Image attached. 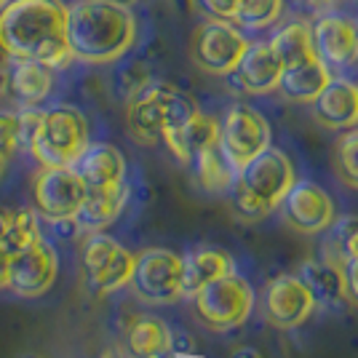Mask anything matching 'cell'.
I'll use <instances>...</instances> for the list:
<instances>
[{
	"label": "cell",
	"instance_id": "1",
	"mask_svg": "<svg viewBox=\"0 0 358 358\" xmlns=\"http://www.w3.org/2000/svg\"><path fill=\"white\" fill-rule=\"evenodd\" d=\"M64 22L62 0H8L0 8V51L8 59H35L48 70H64L75 62Z\"/></svg>",
	"mask_w": 358,
	"mask_h": 358
},
{
	"label": "cell",
	"instance_id": "2",
	"mask_svg": "<svg viewBox=\"0 0 358 358\" xmlns=\"http://www.w3.org/2000/svg\"><path fill=\"white\" fill-rule=\"evenodd\" d=\"M64 38L75 62L113 64L136 43V16L131 6L115 0H73L67 6Z\"/></svg>",
	"mask_w": 358,
	"mask_h": 358
},
{
	"label": "cell",
	"instance_id": "3",
	"mask_svg": "<svg viewBox=\"0 0 358 358\" xmlns=\"http://www.w3.org/2000/svg\"><path fill=\"white\" fill-rule=\"evenodd\" d=\"M198 113L195 102L174 86L150 83L134 99H129V131L139 145H155L164 139L166 131L179 129L187 118Z\"/></svg>",
	"mask_w": 358,
	"mask_h": 358
},
{
	"label": "cell",
	"instance_id": "4",
	"mask_svg": "<svg viewBox=\"0 0 358 358\" xmlns=\"http://www.w3.org/2000/svg\"><path fill=\"white\" fill-rule=\"evenodd\" d=\"M89 148V120L73 105H57L43 113V123L30 152L41 166H73Z\"/></svg>",
	"mask_w": 358,
	"mask_h": 358
},
{
	"label": "cell",
	"instance_id": "5",
	"mask_svg": "<svg viewBox=\"0 0 358 358\" xmlns=\"http://www.w3.org/2000/svg\"><path fill=\"white\" fill-rule=\"evenodd\" d=\"M195 315L211 331L238 329L254 308V292L246 278L227 273L195 289Z\"/></svg>",
	"mask_w": 358,
	"mask_h": 358
},
{
	"label": "cell",
	"instance_id": "6",
	"mask_svg": "<svg viewBox=\"0 0 358 358\" xmlns=\"http://www.w3.org/2000/svg\"><path fill=\"white\" fill-rule=\"evenodd\" d=\"M129 284L150 305H169L185 294V259L169 249H145L134 257Z\"/></svg>",
	"mask_w": 358,
	"mask_h": 358
},
{
	"label": "cell",
	"instance_id": "7",
	"mask_svg": "<svg viewBox=\"0 0 358 358\" xmlns=\"http://www.w3.org/2000/svg\"><path fill=\"white\" fill-rule=\"evenodd\" d=\"M292 185H294V166L286 158V152L275 148H265L262 152H257L249 164L241 166L230 187H236L241 193L252 195L254 201L275 209L284 201V195L289 193Z\"/></svg>",
	"mask_w": 358,
	"mask_h": 358
},
{
	"label": "cell",
	"instance_id": "8",
	"mask_svg": "<svg viewBox=\"0 0 358 358\" xmlns=\"http://www.w3.org/2000/svg\"><path fill=\"white\" fill-rule=\"evenodd\" d=\"M249 38L230 19H206L193 35V62L209 75H227L236 70L243 51L249 48Z\"/></svg>",
	"mask_w": 358,
	"mask_h": 358
},
{
	"label": "cell",
	"instance_id": "9",
	"mask_svg": "<svg viewBox=\"0 0 358 358\" xmlns=\"http://www.w3.org/2000/svg\"><path fill=\"white\" fill-rule=\"evenodd\" d=\"M270 148V123L254 107L233 105L220 126V150L227 164L238 171L257 152Z\"/></svg>",
	"mask_w": 358,
	"mask_h": 358
},
{
	"label": "cell",
	"instance_id": "10",
	"mask_svg": "<svg viewBox=\"0 0 358 358\" xmlns=\"http://www.w3.org/2000/svg\"><path fill=\"white\" fill-rule=\"evenodd\" d=\"M32 198H35V209L48 222L64 220L78 214L86 198V185L73 166H41L32 185Z\"/></svg>",
	"mask_w": 358,
	"mask_h": 358
},
{
	"label": "cell",
	"instance_id": "11",
	"mask_svg": "<svg viewBox=\"0 0 358 358\" xmlns=\"http://www.w3.org/2000/svg\"><path fill=\"white\" fill-rule=\"evenodd\" d=\"M83 265L89 273V284L96 294H110L129 286L134 273V254L123 249L110 236L94 233L83 249Z\"/></svg>",
	"mask_w": 358,
	"mask_h": 358
},
{
	"label": "cell",
	"instance_id": "12",
	"mask_svg": "<svg viewBox=\"0 0 358 358\" xmlns=\"http://www.w3.org/2000/svg\"><path fill=\"white\" fill-rule=\"evenodd\" d=\"M59 273V259L57 252L51 249L48 241H38L27 252L11 257L8 265V289L22 294V297H41L45 294Z\"/></svg>",
	"mask_w": 358,
	"mask_h": 358
},
{
	"label": "cell",
	"instance_id": "13",
	"mask_svg": "<svg viewBox=\"0 0 358 358\" xmlns=\"http://www.w3.org/2000/svg\"><path fill=\"white\" fill-rule=\"evenodd\" d=\"M278 206L284 209L286 222L299 233H321L334 222V203L329 193L308 179H294Z\"/></svg>",
	"mask_w": 358,
	"mask_h": 358
},
{
	"label": "cell",
	"instance_id": "14",
	"mask_svg": "<svg viewBox=\"0 0 358 358\" xmlns=\"http://www.w3.org/2000/svg\"><path fill=\"white\" fill-rule=\"evenodd\" d=\"M318 59L327 67H350L358 62V22L343 14H321L310 24Z\"/></svg>",
	"mask_w": 358,
	"mask_h": 358
},
{
	"label": "cell",
	"instance_id": "15",
	"mask_svg": "<svg viewBox=\"0 0 358 358\" xmlns=\"http://www.w3.org/2000/svg\"><path fill=\"white\" fill-rule=\"evenodd\" d=\"M315 302L299 275L273 278L265 294V315L275 329H294L313 313Z\"/></svg>",
	"mask_w": 358,
	"mask_h": 358
},
{
	"label": "cell",
	"instance_id": "16",
	"mask_svg": "<svg viewBox=\"0 0 358 358\" xmlns=\"http://www.w3.org/2000/svg\"><path fill=\"white\" fill-rule=\"evenodd\" d=\"M281 73H284V64L278 62L268 41H257V43H249V48L243 51V57L236 64V70L227 78H233L236 89L243 94L262 96L270 91H278Z\"/></svg>",
	"mask_w": 358,
	"mask_h": 358
},
{
	"label": "cell",
	"instance_id": "17",
	"mask_svg": "<svg viewBox=\"0 0 358 358\" xmlns=\"http://www.w3.org/2000/svg\"><path fill=\"white\" fill-rule=\"evenodd\" d=\"M78 177L83 179L86 190H99V187H115L126 182V158L115 145L96 142L80 152V158L73 164Z\"/></svg>",
	"mask_w": 358,
	"mask_h": 358
},
{
	"label": "cell",
	"instance_id": "18",
	"mask_svg": "<svg viewBox=\"0 0 358 358\" xmlns=\"http://www.w3.org/2000/svg\"><path fill=\"white\" fill-rule=\"evenodd\" d=\"M313 115L327 129H353L358 123V91L356 83L345 78H331L324 91L315 96Z\"/></svg>",
	"mask_w": 358,
	"mask_h": 358
},
{
	"label": "cell",
	"instance_id": "19",
	"mask_svg": "<svg viewBox=\"0 0 358 358\" xmlns=\"http://www.w3.org/2000/svg\"><path fill=\"white\" fill-rule=\"evenodd\" d=\"M6 78L11 99L22 107H38L54 86V70L35 59H8Z\"/></svg>",
	"mask_w": 358,
	"mask_h": 358
},
{
	"label": "cell",
	"instance_id": "20",
	"mask_svg": "<svg viewBox=\"0 0 358 358\" xmlns=\"http://www.w3.org/2000/svg\"><path fill=\"white\" fill-rule=\"evenodd\" d=\"M164 142L174 152L177 161L190 164L201 150L211 148V145H220V123L211 118V115H203L198 110L193 118H187L179 129L166 131Z\"/></svg>",
	"mask_w": 358,
	"mask_h": 358
},
{
	"label": "cell",
	"instance_id": "21",
	"mask_svg": "<svg viewBox=\"0 0 358 358\" xmlns=\"http://www.w3.org/2000/svg\"><path fill=\"white\" fill-rule=\"evenodd\" d=\"M299 281L310 292L315 305L321 308H334L340 310L345 302L350 299L348 294V278L340 268L329 262H305L299 268Z\"/></svg>",
	"mask_w": 358,
	"mask_h": 358
},
{
	"label": "cell",
	"instance_id": "22",
	"mask_svg": "<svg viewBox=\"0 0 358 358\" xmlns=\"http://www.w3.org/2000/svg\"><path fill=\"white\" fill-rule=\"evenodd\" d=\"M329 80H331L329 67L315 57V59L299 62L294 67H284L281 80H278V91L284 94L289 102L310 105L315 96L324 91Z\"/></svg>",
	"mask_w": 358,
	"mask_h": 358
},
{
	"label": "cell",
	"instance_id": "23",
	"mask_svg": "<svg viewBox=\"0 0 358 358\" xmlns=\"http://www.w3.org/2000/svg\"><path fill=\"white\" fill-rule=\"evenodd\" d=\"M171 331L155 315H136L126 329V350L131 358H164L171 353Z\"/></svg>",
	"mask_w": 358,
	"mask_h": 358
},
{
	"label": "cell",
	"instance_id": "24",
	"mask_svg": "<svg viewBox=\"0 0 358 358\" xmlns=\"http://www.w3.org/2000/svg\"><path fill=\"white\" fill-rule=\"evenodd\" d=\"M129 198L126 182L115 187H99V190H86V198L80 203V209L75 214V222L83 230H99L110 224L120 214L123 203Z\"/></svg>",
	"mask_w": 358,
	"mask_h": 358
},
{
	"label": "cell",
	"instance_id": "25",
	"mask_svg": "<svg viewBox=\"0 0 358 358\" xmlns=\"http://www.w3.org/2000/svg\"><path fill=\"white\" fill-rule=\"evenodd\" d=\"M268 43L284 67H294L299 62L318 57L313 45V30H310L308 22H286L284 27H278L273 32V38Z\"/></svg>",
	"mask_w": 358,
	"mask_h": 358
},
{
	"label": "cell",
	"instance_id": "26",
	"mask_svg": "<svg viewBox=\"0 0 358 358\" xmlns=\"http://www.w3.org/2000/svg\"><path fill=\"white\" fill-rule=\"evenodd\" d=\"M233 273V259L217 249H201L185 259V292L193 294L195 289Z\"/></svg>",
	"mask_w": 358,
	"mask_h": 358
},
{
	"label": "cell",
	"instance_id": "27",
	"mask_svg": "<svg viewBox=\"0 0 358 358\" xmlns=\"http://www.w3.org/2000/svg\"><path fill=\"white\" fill-rule=\"evenodd\" d=\"M190 164L195 166V177L206 193H224V190H230V185L236 179V169L227 164L220 145L201 150Z\"/></svg>",
	"mask_w": 358,
	"mask_h": 358
},
{
	"label": "cell",
	"instance_id": "28",
	"mask_svg": "<svg viewBox=\"0 0 358 358\" xmlns=\"http://www.w3.org/2000/svg\"><path fill=\"white\" fill-rule=\"evenodd\" d=\"M324 254L329 265L348 268L353 259H358V217H343L329 224V238L324 241Z\"/></svg>",
	"mask_w": 358,
	"mask_h": 358
},
{
	"label": "cell",
	"instance_id": "29",
	"mask_svg": "<svg viewBox=\"0 0 358 358\" xmlns=\"http://www.w3.org/2000/svg\"><path fill=\"white\" fill-rule=\"evenodd\" d=\"M41 238H43V233H41V224L35 220V214L22 209L14 211V222L8 227V233L0 238V246L8 257H16V254L27 252L30 246H35Z\"/></svg>",
	"mask_w": 358,
	"mask_h": 358
},
{
	"label": "cell",
	"instance_id": "30",
	"mask_svg": "<svg viewBox=\"0 0 358 358\" xmlns=\"http://www.w3.org/2000/svg\"><path fill=\"white\" fill-rule=\"evenodd\" d=\"M284 16V0H241L236 11V24L246 30L273 27Z\"/></svg>",
	"mask_w": 358,
	"mask_h": 358
},
{
	"label": "cell",
	"instance_id": "31",
	"mask_svg": "<svg viewBox=\"0 0 358 358\" xmlns=\"http://www.w3.org/2000/svg\"><path fill=\"white\" fill-rule=\"evenodd\" d=\"M334 166H337V174H340V179H343L345 185L358 190V129L348 131L337 142Z\"/></svg>",
	"mask_w": 358,
	"mask_h": 358
},
{
	"label": "cell",
	"instance_id": "32",
	"mask_svg": "<svg viewBox=\"0 0 358 358\" xmlns=\"http://www.w3.org/2000/svg\"><path fill=\"white\" fill-rule=\"evenodd\" d=\"M16 118H19V148L30 150L32 139H35L41 123H43V110H38V107H22L16 113Z\"/></svg>",
	"mask_w": 358,
	"mask_h": 358
},
{
	"label": "cell",
	"instance_id": "33",
	"mask_svg": "<svg viewBox=\"0 0 358 358\" xmlns=\"http://www.w3.org/2000/svg\"><path fill=\"white\" fill-rule=\"evenodd\" d=\"M19 150V118L16 113L0 110V155L11 158Z\"/></svg>",
	"mask_w": 358,
	"mask_h": 358
},
{
	"label": "cell",
	"instance_id": "34",
	"mask_svg": "<svg viewBox=\"0 0 358 358\" xmlns=\"http://www.w3.org/2000/svg\"><path fill=\"white\" fill-rule=\"evenodd\" d=\"M148 86H150V73L145 70L142 62H134L129 70L120 73V89L126 94V99H134L136 94L142 89H148Z\"/></svg>",
	"mask_w": 358,
	"mask_h": 358
},
{
	"label": "cell",
	"instance_id": "35",
	"mask_svg": "<svg viewBox=\"0 0 358 358\" xmlns=\"http://www.w3.org/2000/svg\"><path fill=\"white\" fill-rule=\"evenodd\" d=\"M201 8L206 11L214 19H236V11H238V3L241 0H198Z\"/></svg>",
	"mask_w": 358,
	"mask_h": 358
},
{
	"label": "cell",
	"instance_id": "36",
	"mask_svg": "<svg viewBox=\"0 0 358 358\" xmlns=\"http://www.w3.org/2000/svg\"><path fill=\"white\" fill-rule=\"evenodd\" d=\"M348 294L353 297V302L358 305V259H353L350 265H348Z\"/></svg>",
	"mask_w": 358,
	"mask_h": 358
},
{
	"label": "cell",
	"instance_id": "37",
	"mask_svg": "<svg viewBox=\"0 0 358 358\" xmlns=\"http://www.w3.org/2000/svg\"><path fill=\"white\" fill-rule=\"evenodd\" d=\"M297 3L302 8H308V11H324V14H327V11H331L340 0H297Z\"/></svg>",
	"mask_w": 358,
	"mask_h": 358
},
{
	"label": "cell",
	"instance_id": "38",
	"mask_svg": "<svg viewBox=\"0 0 358 358\" xmlns=\"http://www.w3.org/2000/svg\"><path fill=\"white\" fill-rule=\"evenodd\" d=\"M8 265H11V257L3 252V246H0V289L8 284Z\"/></svg>",
	"mask_w": 358,
	"mask_h": 358
},
{
	"label": "cell",
	"instance_id": "39",
	"mask_svg": "<svg viewBox=\"0 0 358 358\" xmlns=\"http://www.w3.org/2000/svg\"><path fill=\"white\" fill-rule=\"evenodd\" d=\"M11 222H14V211L8 209H0V238L8 233V227H11Z\"/></svg>",
	"mask_w": 358,
	"mask_h": 358
},
{
	"label": "cell",
	"instance_id": "40",
	"mask_svg": "<svg viewBox=\"0 0 358 358\" xmlns=\"http://www.w3.org/2000/svg\"><path fill=\"white\" fill-rule=\"evenodd\" d=\"M230 358H262V356H259L254 348H241V350H236Z\"/></svg>",
	"mask_w": 358,
	"mask_h": 358
},
{
	"label": "cell",
	"instance_id": "41",
	"mask_svg": "<svg viewBox=\"0 0 358 358\" xmlns=\"http://www.w3.org/2000/svg\"><path fill=\"white\" fill-rule=\"evenodd\" d=\"M8 91V78H6V67H0V96Z\"/></svg>",
	"mask_w": 358,
	"mask_h": 358
},
{
	"label": "cell",
	"instance_id": "42",
	"mask_svg": "<svg viewBox=\"0 0 358 358\" xmlns=\"http://www.w3.org/2000/svg\"><path fill=\"white\" fill-rule=\"evenodd\" d=\"M6 166H8V158L0 155V179H3V174H6Z\"/></svg>",
	"mask_w": 358,
	"mask_h": 358
},
{
	"label": "cell",
	"instance_id": "43",
	"mask_svg": "<svg viewBox=\"0 0 358 358\" xmlns=\"http://www.w3.org/2000/svg\"><path fill=\"white\" fill-rule=\"evenodd\" d=\"M115 3H120V6H134V3H139V0H115Z\"/></svg>",
	"mask_w": 358,
	"mask_h": 358
},
{
	"label": "cell",
	"instance_id": "44",
	"mask_svg": "<svg viewBox=\"0 0 358 358\" xmlns=\"http://www.w3.org/2000/svg\"><path fill=\"white\" fill-rule=\"evenodd\" d=\"M6 3H8V0H0V8H3V6H6Z\"/></svg>",
	"mask_w": 358,
	"mask_h": 358
},
{
	"label": "cell",
	"instance_id": "45",
	"mask_svg": "<svg viewBox=\"0 0 358 358\" xmlns=\"http://www.w3.org/2000/svg\"><path fill=\"white\" fill-rule=\"evenodd\" d=\"M185 3H187V6H190V3H193V0H185Z\"/></svg>",
	"mask_w": 358,
	"mask_h": 358
},
{
	"label": "cell",
	"instance_id": "46",
	"mask_svg": "<svg viewBox=\"0 0 358 358\" xmlns=\"http://www.w3.org/2000/svg\"><path fill=\"white\" fill-rule=\"evenodd\" d=\"M356 91H358V83H356Z\"/></svg>",
	"mask_w": 358,
	"mask_h": 358
}]
</instances>
